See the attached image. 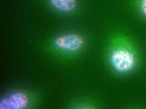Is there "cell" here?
Segmentation results:
<instances>
[{"label":"cell","mask_w":146,"mask_h":109,"mask_svg":"<svg viewBox=\"0 0 146 109\" xmlns=\"http://www.w3.org/2000/svg\"><path fill=\"white\" fill-rule=\"evenodd\" d=\"M46 7L62 14H70L76 11L80 7L79 0H41Z\"/></svg>","instance_id":"cell-3"},{"label":"cell","mask_w":146,"mask_h":109,"mask_svg":"<svg viewBox=\"0 0 146 109\" xmlns=\"http://www.w3.org/2000/svg\"><path fill=\"white\" fill-rule=\"evenodd\" d=\"M84 44L82 36L76 33L64 34L55 37L51 42V46L58 50L74 52L80 49Z\"/></svg>","instance_id":"cell-2"},{"label":"cell","mask_w":146,"mask_h":109,"mask_svg":"<svg viewBox=\"0 0 146 109\" xmlns=\"http://www.w3.org/2000/svg\"><path fill=\"white\" fill-rule=\"evenodd\" d=\"M28 99L22 93H13L8 97L3 98L0 102L1 109H23L28 104Z\"/></svg>","instance_id":"cell-4"},{"label":"cell","mask_w":146,"mask_h":109,"mask_svg":"<svg viewBox=\"0 0 146 109\" xmlns=\"http://www.w3.org/2000/svg\"><path fill=\"white\" fill-rule=\"evenodd\" d=\"M132 7L146 18V0H131Z\"/></svg>","instance_id":"cell-5"},{"label":"cell","mask_w":146,"mask_h":109,"mask_svg":"<svg viewBox=\"0 0 146 109\" xmlns=\"http://www.w3.org/2000/svg\"><path fill=\"white\" fill-rule=\"evenodd\" d=\"M110 62L117 71L127 72L131 71L135 66L136 57L131 50L126 48H118L111 54Z\"/></svg>","instance_id":"cell-1"}]
</instances>
